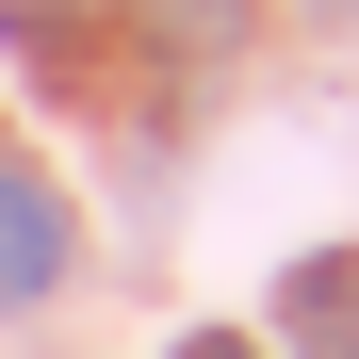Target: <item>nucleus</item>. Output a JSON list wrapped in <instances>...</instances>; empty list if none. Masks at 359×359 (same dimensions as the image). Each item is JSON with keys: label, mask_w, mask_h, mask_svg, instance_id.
<instances>
[{"label": "nucleus", "mask_w": 359, "mask_h": 359, "mask_svg": "<svg viewBox=\"0 0 359 359\" xmlns=\"http://www.w3.org/2000/svg\"><path fill=\"white\" fill-rule=\"evenodd\" d=\"M131 17H147L163 49H229V33H245V0H131Z\"/></svg>", "instance_id": "7ed1b4c3"}, {"label": "nucleus", "mask_w": 359, "mask_h": 359, "mask_svg": "<svg viewBox=\"0 0 359 359\" xmlns=\"http://www.w3.org/2000/svg\"><path fill=\"white\" fill-rule=\"evenodd\" d=\"M278 327L311 343V359H359V262H294V294H278Z\"/></svg>", "instance_id": "f03ea898"}, {"label": "nucleus", "mask_w": 359, "mask_h": 359, "mask_svg": "<svg viewBox=\"0 0 359 359\" xmlns=\"http://www.w3.org/2000/svg\"><path fill=\"white\" fill-rule=\"evenodd\" d=\"M66 196H49V180H17L0 163V311H33V294H66Z\"/></svg>", "instance_id": "f257e3e1"}, {"label": "nucleus", "mask_w": 359, "mask_h": 359, "mask_svg": "<svg viewBox=\"0 0 359 359\" xmlns=\"http://www.w3.org/2000/svg\"><path fill=\"white\" fill-rule=\"evenodd\" d=\"M0 33H17L33 66H66V49H82V0H0Z\"/></svg>", "instance_id": "20e7f679"}, {"label": "nucleus", "mask_w": 359, "mask_h": 359, "mask_svg": "<svg viewBox=\"0 0 359 359\" xmlns=\"http://www.w3.org/2000/svg\"><path fill=\"white\" fill-rule=\"evenodd\" d=\"M180 359H262V343H229V327H196V343H180Z\"/></svg>", "instance_id": "39448f33"}]
</instances>
